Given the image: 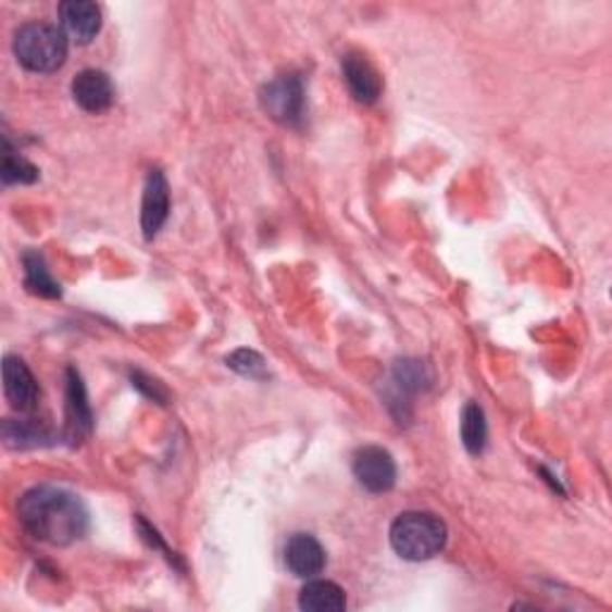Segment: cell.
Returning <instances> with one entry per match:
<instances>
[{
    "instance_id": "1",
    "label": "cell",
    "mask_w": 612,
    "mask_h": 612,
    "mask_svg": "<svg viewBox=\"0 0 612 612\" xmlns=\"http://www.w3.org/2000/svg\"><path fill=\"white\" fill-rule=\"evenodd\" d=\"M20 522L36 541L48 546H70L87 534L89 514L82 500L70 490L39 486L20 498Z\"/></svg>"
},
{
    "instance_id": "2",
    "label": "cell",
    "mask_w": 612,
    "mask_h": 612,
    "mask_svg": "<svg viewBox=\"0 0 612 612\" xmlns=\"http://www.w3.org/2000/svg\"><path fill=\"white\" fill-rule=\"evenodd\" d=\"M448 541V526L430 512H404L390 526V546L404 560L436 558Z\"/></svg>"
},
{
    "instance_id": "3",
    "label": "cell",
    "mask_w": 612,
    "mask_h": 612,
    "mask_svg": "<svg viewBox=\"0 0 612 612\" xmlns=\"http://www.w3.org/2000/svg\"><path fill=\"white\" fill-rule=\"evenodd\" d=\"M15 55L22 67L29 72L48 75L65 65L67 60V34L48 22H29L15 34Z\"/></svg>"
},
{
    "instance_id": "4",
    "label": "cell",
    "mask_w": 612,
    "mask_h": 612,
    "mask_svg": "<svg viewBox=\"0 0 612 612\" xmlns=\"http://www.w3.org/2000/svg\"><path fill=\"white\" fill-rule=\"evenodd\" d=\"M261 105L275 123L297 127L304 120V108H307L302 79L295 75H283L278 79H273L261 91Z\"/></svg>"
},
{
    "instance_id": "5",
    "label": "cell",
    "mask_w": 612,
    "mask_h": 612,
    "mask_svg": "<svg viewBox=\"0 0 612 612\" xmlns=\"http://www.w3.org/2000/svg\"><path fill=\"white\" fill-rule=\"evenodd\" d=\"M352 472L359 486L366 488L369 494H386L395 486V478H398V466H395L392 454L378 446L359 450L354 454Z\"/></svg>"
},
{
    "instance_id": "6",
    "label": "cell",
    "mask_w": 612,
    "mask_h": 612,
    "mask_svg": "<svg viewBox=\"0 0 612 612\" xmlns=\"http://www.w3.org/2000/svg\"><path fill=\"white\" fill-rule=\"evenodd\" d=\"M72 99L82 111L99 115L115 101V87L103 70H82L72 79Z\"/></svg>"
},
{
    "instance_id": "7",
    "label": "cell",
    "mask_w": 612,
    "mask_h": 612,
    "mask_svg": "<svg viewBox=\"0 0 612 612\" xmlns=\"http://www.w3.org/2000/svg\"><path fill=\"white\" fill-rule=\"evenodd\" d=\"M171 213V187L161 171H151L147 175V185H143V199H141V230L143 237L153 239L159 235L163 223Z\"/></svg>"
},
{
    "instance_id": "8",
    "label": "cell",
    "mask_w": 612,
    "mask_h": 612,
    "mask_svg": "<svg viewBox=\"0 0 612 612\" xmlns=\"http://www.w3.org/2000/svg\"><path fill=\"white\" fill-rule=\"evenodd\" d=\"M285 565L295 577L311 579L326 567V550L311 534H295L285 546Z\"/></svg>"
},
{
    "instance_id": "9",
    "label": "cell",
    "mask_w": 612,
    "mask_h": 612,
    "mask_svg": "<svg viewBox=\"0 0 612 612\" xmlns=\"http://www.w3.org/2000/svg\"><path fill=\"white\" fill-rule=\"evenodd\" d=\"M3 388L12 410L17 412H32L36 400H39V386H36L29 366L24 364L20 357H5Z\"/></svg>"
},
{
    "instance_id": "10",
    "label": "cell",
    "mask_w": 612,
    "mask_h": 612,
    "mask_svg": "<svg viewBox=\"0 0 612 612\" xmlns=\"http://www.w3.org/2000/svg\"><path fill=\"white\" fill-rule=\"evenodd\" d=\"M63 32L77 43H89L101 32V10L89 0H65L58 8Z\"/></svg>"
},
{
    "instance_id": "11",
    "label": "cell",
    "mask_w": 612,
    "mask_h": 612,
    "mask_svg": "<svg viewBox=\"0 0 612 612\" xmlns=\"http://www.w3.org/2000/svg\"><path fill=\"white\" fill-rule=\"evenodd\" d=\"M342 75L347 87H350L352 96L359 103H376L380 89H383V82L380 75L376 72V67L369 63L364 55H357L350 53L342 58Z\"/></svg>"
},
{
    "instance_id": "12",
    "label": "cell",
    "mask_w": 612,
    "mask_h": 612,
    "mask_svg": "<svg viewBox=\"0 0 612 612\" xmlns=\"http://www.w3.org/2000/svg\"><path fill=\"white\" fill-rule=\"evenodd\" d=\"M299 608L307 612H340L347 608V598L338 584L314 579L299 591Z\"/></svg>"
},
{
    "instance_id": "13",
    "label": "cell",
    "mask_w": 612,
    "mask_h": 612,
    "mask_svg": "<svg viewBox=\"0 0 612 612\" xmlns=\"http://www.w3.org/2000/svg\"><path fill=\"white\" fill-rule=\"evenodd\" d=\"M460 434H462L464 448L470 450L472 454L484 452L486 440H488V424H486V414H484L482 407L474 404V402L464 407Z\"/></svg>"
},
{
    "instance_id": "14",
    "label": "cell",
    "mask_w": 612,
    "mask_h": 612,
    "mask_svg": "<svg viewBox=\"0 0 612 612\" xmlns=\"http://www.w3.org/2000/svg\"><path fill=\"white\" fill-rule=\"evenodd\" d=\"M24 283H27L29 290L39 297H60V287L58 283L51 278V273H48L43 259L36 254V251H27L24 254Z\"/></svg>"
},
{
    "instance_id": "15",
    "label": "cell",
    "mask_w": 612,
    "mask_h": 612,
    "mask_svg": "<svg viewBox=\"0 0 612 612\" xmlns=\"http://www.w3.org/2000/svg\"><path fill=\"white\" fill-rule=\"evenodd\" d=\"M67 410H70V426L77 430L91 428V410L87 404V395H84L82 378L75 369L67 371Z\"/></svg>"
},
{
    "instance_id": "16",
    "label": "cell",
    "mask_w": 612,
    "mask_h": 612,
    "mask_svg": "<svg viewBox=\"0 0 612 612\" xmlns=\"http://www.w3.org/2000/svg\"><path fill=\"white\" fill-rule=\"evenodd\" d=\"M39 179V171L27 161L12 151L5 143L3 153V183L5 185H32Z\"/></svg>"
},
{
    "instance_id": "17",
    "label": "cell",
    "mask_w": 612,
    "mask_h": 612,
    "mask_svg": "<svg viewBox=\"0 0 612 612\" xmlns=\"http://www.w3.org/2000/svg\"><path fill=\"white\" fill-rule=\"evenodd\" d=\"M227 366L235 369L237 374L249 376V378H259L263 374V359L257 352H249V350L235 352L230 359H227Z\"/></svg>"
}]
</instances>
